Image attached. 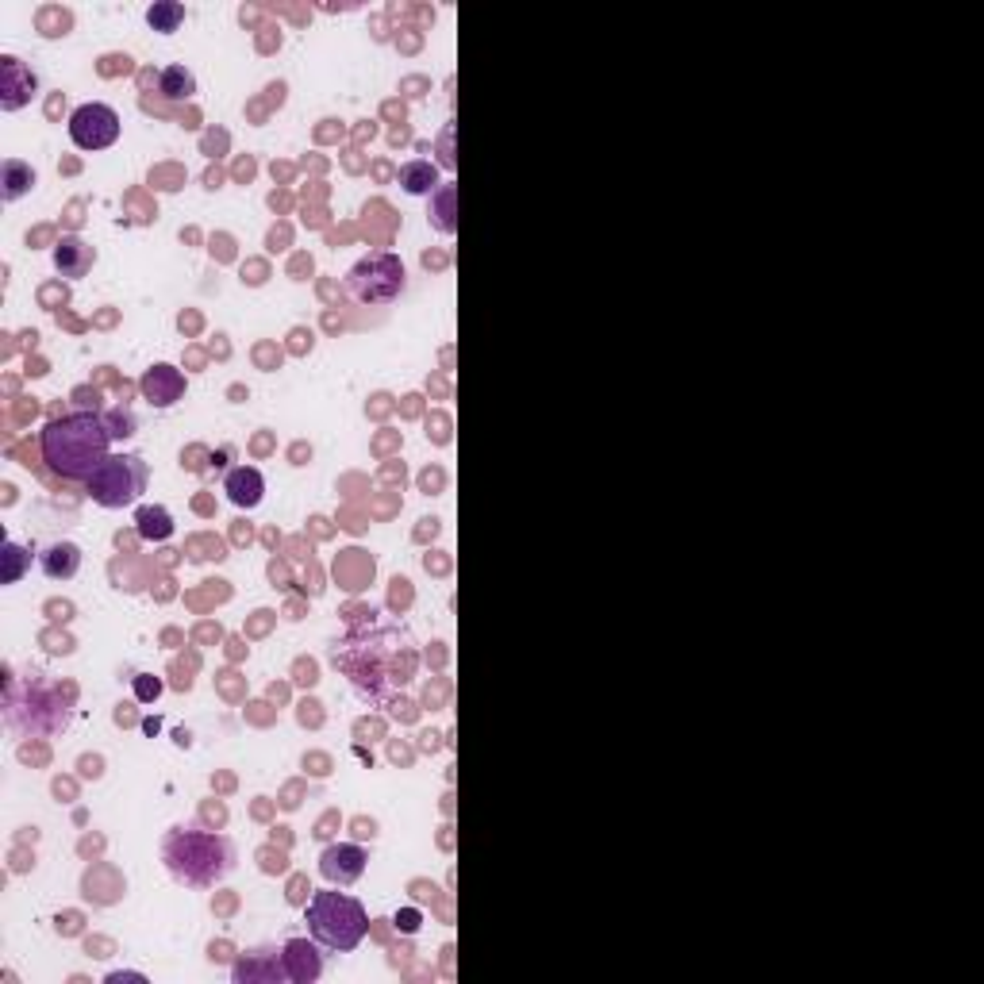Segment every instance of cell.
<instances>
[{
  "label": "cell",
  "instance_id": "10",
  "mask_svg": "<svg viewBox=\"0 0 984 984\" xmlns=\"http://www.w3.org/2000/svg\"><path fill=\"white\" fill-rule=\"evenodd\" d=\"M181 393H185V377L173 366H154L143 377V396H147L154 408H170Z\"/></svg>",
  "mask_w": 984,
  "mask_h": 984
},
{
  "label": "cell",
  "instance_id": "17",
  "mask_svg": "<svg viewBox=\"0 0 984 984\" xmlns=\"http://www.w3.org/2000/svg\"><path fill=\"white\" fill-rule=\"evenodd\" d=\"M139 535H143V539H154V542L170 539L173 516L166 508H139Z\"/></svg>",
  "mask_w": 984,
  "mask_h": 984
},
{
  "label": "cell",
  "instance_id": "5",
  "mask_svg": "<svg viewBox=\"0 0 984 984\" xmlns=\"http://www.w3.org/2000/svg\"><path fill=\"white\" fill-rule=\"evenodd\" d=\"M346 285L362 304H389L404 289V262L396 254H369L350 270Z\"/></svg>",
  "mask_w": 984,
  "mask_h": 984
},
{
  "label": "cell",
  "instance_id": "6",
  "mask_svg": "<svg viewBox=\"0 0 984 984\" xmlns=\"http://www.w3.org/2000/svg\"><path fill=\"white\" fill-rule=\"evenodd\" d=\"M70 139H74L77 150H104L112 147L116 139H120V116H116V108H108V104H81L74 116H70Z\"/></svg>",
  "mask_w": 984,
  "mask_h": 984
},
{
  "label": "cell",
  "instance_id": "8",
  "mask_svg": "<svg viewBox=\"0 0 984 984\" xmlns=\"http://www.w3.org/2000/svg\"><path fill=\"white\" fill-rule=\"evenodd\" d=\"M320 873L335 885H354L366 873V854L358 846H327L320 858Z\"/></svg>",
  "mask_w": 984,
  "mask_h": 984
},
{
  "label": "cell",
  "instance_id": "2",
  "mask_svg": "<svg viewBox=\"0 0 984 984\" xmlns=\"http://www.w3.org/2000/svg\"><path fill=\"white\" fill-rule=\"evenodd\" d=\"M166 865L177 881L193 888H208L235 869V846L223 835L208 831H173L166 838Z\"/></svg>",
  "mask_w": 984,
  "mask_h": 984
},
{
  "label": "cell",
  "instance_id": "14",
  "mask_svg": "<svg viewBox=\"0 0 984 984\" xmlns=\"http://www.w3.org/2000/svg\"><path fill=\"white\" fill-rule=\"evenodd\" d=\"M31 185H35V170L27 162L8 158L0 166V193H4V200H20L24 193H31Z\"/></svg>",
  "mask_w": 984,
  "mask_h": 984
},
{
  "label": "cell",
  "instance_id": "15",
  "mask_svg": "<svg viewBox=\"0 0 984 984\" xmlns=\"http://www.w3.org/2000/svg\"><path fill=\"white\" fill-rule=\"evenodd\" d=\"M400 185H404V193L423 197V193H435V189H439V173H435L431 162H408V166L400 170Z\"/></svg>",
  "mask_w": 984,
  "mask_h": 984
},
{
  "label": "cell",
  "instance_id": "18",
  "mask_svg": "<svg viewBox=\"0 0 984 984\" xmlns=\"http://www.w3.org/2000/svg\"><path fill=\"white\" fill-rule=\"evenodd\" d=\"M181 20H185V8H181V4H173V0H166V4H150L147 8V24L154 27V31H162V35L177 31Z\"/></svg>",
  "mask_w": 984,
  "mask_h": 984
},
{
  "label": "cell",
  "instance_id": "3",
  "mask_svg": "<svg viewBox=\"0 0 984 984\" xmlns=\"http://www.w3.org/2000/svg\"><path fill=\"white\" fill-rule=\"evenodd\" d=\"M308 927H312L316 942H323L327 950L350 954L366 938L369 919L366 908L354 896H346V892H316L312 904H308Z\"/></svg>",
  "mask_w": 984,
  "mask_h": 984
},
{
  "label": "cell",
  "instance_id": "4",
  "mask_svg": "<svg viewBox=\"0 0 984 984\" xmlns=\"http://www.w3.org/2000/svg\"><path fill=\"white\" fill-rule=\"evenodd\" d=\"M147 492V462L139 454H108L89 481V496L100 508H131Z\"/></svg>",
  "mask_w": 984,
  "mask_h": 984
},
{
  "label": "cell",
  "instance_id": "20",
  "mask_svg": "<svg viewBox=\"0 0 984 984\" xmlns=\"http://www.w3.org/2000/svg\"><path fill=\"white\" fill-rule=\"evenodd\" d=\"M27 566V550L20 542H4V581L8 585H16L20 581V573Z\"/></svg>",
  "mask_w": 984,
  "mask_h": 984
},
{
  "label": "cell",
  "instance_id": "19",
  "mask_svg": "<svg viewBox=\"0 0 984 984\" xmlns=\"http://www.w3.org/2000/svg\"><path fill=\"white\" fill-rule=\"evenodd\" d=\"M285 969L277 965V961H270V965H262L258 958H250V961H239L235 965V981L239 984H246V981H258V977H281Z\"/></svg>",
  "mask_w": 984,
  "mask_h": 984
},
{
  "label": "cell",
  "instance_id": "22",
  "mask_svg": "<svg viewBox=\"0 0 984 984\" xmlns=\"http://www.w3.org/2000/svg\"><path fill=\"white\" fill-rule=\"evenodd\" d=\"M135 696H139L143 704L158 700V696H162V681H158V677H135Z\"/></svg>",
  "mask_w": 984,
  "mask_h": 984
},
{
  "label": "cell",
  "instance_id": "12",
  "mask_svg": "<svg viewBox=\"0 0 984 984\" xmlns=\"http://www.w3.org/2000/svg\"><path fill=\"white\" fill-rule=\"evenodd\" d=\"M77 569H81V550L74 542H50L43 550V573L50 581H70Z\"/></svg>",
  "mask_w": 984,
  "mask_h": 984
},
{
  "label": "cell",
  "instance_id": "16",
  "mask_svg": "<svg viewBox=\"0 0 984 984\" xmlns=\"http://www.w3.org/2000/svg\"><path fill=\"white\" fill-rule=\"evenodd\" d=\"M158 85H162V97H170V100L193 97V93H197V77L189 74L185 66H170V70H162Z\"/></svg>",
  "mask_w": 984,
  "mask_h": 984
},
{
  "label": "cell",
  "instance_id": "7",
  "mask_svg": "<svg viewBox=\"0 0 984 984\" xmlns=\"http://www.w3.org/2000/svg\"><path fill=\"white\" fill-rule=\"evenodd\" d=\"M0 70H4V85H0V108H4V112H16V108H24L27 100L35 97L39 81H35V74L24 70V62H20V58H12V54H4V58H0Z\"/></svg>",
  "mask_w": 984,
  "mask_h": 984
},
{
  "label": "cell",
  "instance_id": "11",
  "mask_svg": "<svg viewBox=\"0 0 984 984\" xmlns=\"http://www.w3.org/2000/svg\"><path fill=\"white\" fill-rule=\"evenodd\" d=\"M285 973H289L293 981H300V984L316 981V977L323 973L320 950H316L308 938H293V942L285 946Z\"/></svg>",
  "mask_w": 984,
  "mask_h": 984
},
{
  "label": "cell",
  "instance_id": "9",
  "mask_svg": "<svg viewBox=\"0 0 984 984\" xmlns=\"http://www.w3.org/2000/svg\"><path fill=\"white\" fill-rule=\"evenodd\" d=\"M223 492H227V500H231L235 508H258L262 496H266V477H262L254 466H239L227 473Z\"/></svg>",
  "mask_w": 984,
  "mask_h": 984
},
{
  "label": "cell",
  "instance_id": "21",
  "mask_svg": "<svg viewBox=\"0 0 984 984\" xmlns=\"http://www.w3.org/2000/svg\"><path fill=\"white\" fill-rule=\"evenodd\" d=\"M104 423H108L112 439H131V435H135V416H131V412H112Z\"/></svg>",
  "mask_w": 984,
  "mask_h": 984
},
{
  "label": "cell",
  "instance_id": "1",
  "mask_svg": "<svg viewBox=\"0 0 984 984\" xmlns=\"http://www.w3.org/2000/svg\"><path fill=\"white\" fill-rule=\"evenodd\" d=\"M112 446V431L97 412L58 416L43 427V462L66 481H93Z\"/></svg>",
  "mask_w": 984,
  "mask_h": 984
},
{
  "label": "cell",
  "instance_id": "23",
  "mask_svg": "<svg viewBox=\"0 0 984 984\" xmlns=\"http://www.w3.org/2000/svg\"><path fill=\"white\" fill-rule=\"evenodd\" d=\"M396 927H404V931H416V911H404V915H396Z\"/></svg>",
  "mask_w": 984,
  "mask_h": 984
},
{
  "label": "cell",
  "instance_id": "13",
  "mask_svg": "<svg viewBox=\"0 0 984 984\" xmlns=\"http://www.w3.org/2000/svg\"><path fill=\"white\" fill-rule=\"evenodd\" d=\"M93 266V250L81 243V239H62L54 246V270L62 277H81V273Z\"/></svg>",
  "mask_w": 984,
  "mask_h": 984
}]
</instances>
